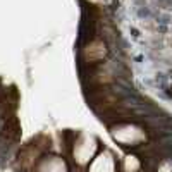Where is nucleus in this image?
<instances>
[{"label": "nucleus", "mask_w": 172, "mask_h": 172, "mask_svg": "<svg viewBox=\"0 0 172 172\" xmlns=\"http://www.w3.org/2000/svg\"><path fill=\"white\" fill-rule=\"evenodd\" d=\"M157 172H172V158H165L160 162Z\"/></svg>", "instance_id": "obj_4"}, {"label": "nucleus", "mask_w": 172, "mask_h": 172, "mask_svg": "<svg viewBox=\"0 0 172 172\" xmlns=\"http://www.w3.org/2000/svg\"><path fill=\"white\" fill-rule=\"evenodd\" d=\"M19 133H21V127H19V122L14 115L5 122L4 127V139L7 141H17L19 139Z\"/></svg>", "instance_id": "obj_2"}, {"label": "nucleus", "mask_w": 172, "mask_h": 172, "mask_svg": "<svg viewBox=\"0 0 172 172\" xmlns=\"http://www.w3.org/2000/svg\"><path fill=\"white\" fill-rule=\"evenodd\" d=\"M141 164H139V158L134 157V155H129L124 160V172H138Z\"/></svg>", "instance_id": "obj_3"}, {"label": "nucleus", "mask_w": 172, "mask_h": 172, "mask_svg": "<svg viewBox=\"0 0 172 172\" xmlns=\"http://www.w3.org/2000/svg\"><path fill=\"white\" fill-rule=\"evenodd\" d=\"M119 129H120L119 133L112 131V136L115 141L122 143V146H127V145L136 146L139 141L145 139V134L141 133V129H138L134 126H119Z\"/></svg>", "instance_id": "obj_1"}]
</instances>
